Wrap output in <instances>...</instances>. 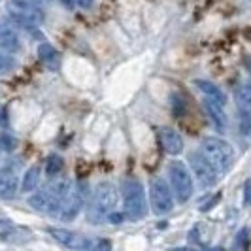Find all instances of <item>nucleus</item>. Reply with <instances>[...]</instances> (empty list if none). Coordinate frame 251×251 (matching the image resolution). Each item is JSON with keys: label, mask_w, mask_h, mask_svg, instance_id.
I'll use <instances>...</instances> for the list:
<instances>
[{"label": "nucleus", "mask_w": 251, "mask_h": 251, "mask_svg": "<svg viewBox=\"0 0 251 251\" xmlns=\"http://www.w3.org/2000/svg\"><path fill=\"white\" fill-rule=\"evenodd\" d=\"M53 238L57 240L59 244H63L64 248H70V250H95V242L83 238L81 234H75L68 228H57V226H50L48 228Z\"/></svg>", "instance_id": "nucleus-11"}, {"label": "nucleus", "mask_w": 251, "mask_h": 251, "mask_svg": "<svg viewBox=\"0 0 251 251\" xmlns=\"http://www.w3.org/2000/svg\"><path fill=\"white\" fill-rule=\"evenodd\" d=\"M212 163L217 174L223 176L226 174L232 164H234V150L232 146L225 142L223 138H217V136H206L201 142V150H199Z\"/></svg>", "instance_id": "nucleus-4"}, {"label": "nucleus", "mask_w": 251, "mask_h": 251, "mask_svg": "<svg viewBox=\"0 0 251 251\" xmlns=\"http://www.w3.org/2000/svg\"><path fill=\"white\" fill-rule=\"evenodd\" d=\"M0 125L8 126V115H6V108H0Z\"/></svg>", "instance_id": "nucleus-27"}, {"label": "nucleus", "mask_w": 251, "mask_h": 251, "mask_svg": "<svg viewBox=\"0 0 251 251\" xmlns=\"http://www.w3.org/2000/svg\"><path fill=\"white\" fill-rule=\"evenodd\" d=\"M61 4H64V6H68V8H74L75 4H74V0H59Z\"/></svg>", "instance_id": "nucleus-28"}, {"label": "nucleus", "mask_w": 251, "mask_h": 251, "mask_svg": "<svg viewBox=\"0 0 251 251\" xmlns=\"http://www.w3.org/2000/svg\"><path fill=\"white\" fill-rule=\"evenodd\" d=\"M0 50H6L13 53V51L21 50V38L13 30V26L0 23Z\"/></svg>", "instance_id": "nucleus-15"}, {"label": "nucleus", "mask_w": 251, "mask_h": 251, "mask_svg": "<svg viewBox=\"0 0 251 251\" xmlns=\"http://www.w3.org/2000/svg\"><path fill=\"white\" fill-rule=\"evenodd\" d=\"M0 148L6 151H12L15 148V140H12L8 134H0Z\"/></svg>", "instance_id": "nucleus-22"}, {"label": "nucleus", "mask_w": 251, "mask_h": 251, "mask_svg": "<svg viewBox=\"0 0 251 251\" xmlns=\"http://www.w3.org/2000/svg\"><path fill=\"white\" fill-rule=\"evenodd\" d=\"M193 85H197V89L201 91L204 97L214 99V100L221 102V104H226L225 93L217 87V85H214L212 81H206V79H195V81H193Z\"/></svg>", "instance_id": "nucleus-16"}, {"label": "nucleus", "mask_w": 251, "mask_h": 251, "mask_svg": "<svg viewBox=\"0 0 251 251\" xmlns=\"http://www.w3.org/2000/svg\"><path fill=\"white\" fill-rule=\"evenodd\" d=\"M42 6H46V4H50V2H53V0H38Z\"/></svg>", "instance_id": "nucleus-30"}, {"label": "nucleus", "mask_w": 251, "mask_h": 251, "mask_svg": "<svg viewBox=\"0 0 251 251\" xmlns=\"http://www.w3.org/2000/svg\"><path fill=\"white\" fill-rule=\"evenodd\" d=\"M63 168H64V161H63V157H59V155H50L48 161H46V166H44L46 174L50 177L59 176V174L63 172Z\"/></svg>", "instance_id": "nucleus-19"}, {"label": "nucleus", "mask_w": 251, "mask_h": 251, "mask_svg": "<svg viewBox=\"0 0 251 251\" xmlns=\"http://www.w3.org/2000/svg\"><path fill=\"white\" fill-rule=\"evenodd\" d=\"M204 110L208 113V117L212 119V123H214L215 128H217L219 132H223L226 128V125H228V119H226V113H225V104L214 100V99L204 97Z\"/></svg>", "instance_id": "nucleus-13"}, {"label": "nucleus", "mask_w": 251, "mask_h": 251, "mask_svg": "<svg viewBox=\"0 0 251 251\" xmlns=\"http://www.w3.org/2000/svg\"><path fill=\"white\" fill-rule=\"evenodd\" d=\"M40 179H42V168H40L38 164L30 166L25 172V176H23L21 191H23V193H32V191H36L38 185H40Z\"/></svg>", "instance_id": "nucleus-17"}, {"label": "nucleus", "mask_w": 251, "mask_h": 251, "mask_svg": "<svg viewBox=\"0 0 251 251\" xmlns=\"http://www.w3.org/2000/svg\"><path fill=\"white\" fill-rule=\"evenodd\" d=\"M157 138H159L161 150L168 155H179L183 151V138L172 126H161L157 130Z\"/></svg>", "instance_id": "nucleus-12"}, {"label": "nucleus", "mask_w": 251, "mask_h": 251, "mask_svg": "<svg viewBox=\"0 0 251 251\" xmlns=\"http://www.w3.org/2000/svg\"><path fill=\"white\" fill-rule=\"evenodd\" d=\"M123 195V214L128 221H140L148 214V199H146V189L142 181L136 177H126L121 185Z\"/></svg>", "instance_id": "nucleus-3"}, {"label": "nucleus", "mask_w": 251, "mask_h": 251, "mask_svg": "<svg viewBox=\"0 0 251 251\" xmlns=\"http://www.w3.org/2000/svg\"><path fill=\"white\" fill-rule=\"evenodd\" d=\"M10 21L25 30H34L44 21V6L38 0H10Z\"/></svg>", "instance_id": "nucleus-5"}, {"label": "nucleus", "mask_w": 251, "mask_h": 251, "mask_svg": "<svg viewBox=\"0 0 251 251\" xmlns=\"http://www.w3.org/2000/svg\"><path fill=\"white\" fill-rule=\"evenodd\" d=\"M236 102H238L240 112L251 119V83L240 85L236 91Z\"/></svg>", "instance_id": "nucleus-18"}, {"label": "nucleus", "mask_w": 251, "mask_h": 251, "mask_svg": "<svg viewBox=\"0 0 251 251\" xmlns=\"http://www.w3.org/2000/svg\"><path fill=\"white\" fill-rule=\"evenodd\" d=\"M185 110H187L185 100H183L181 97L174 95V97H172V112H174V115H176V117H181V115L185 113Z\"/></svg>", "instance_id": "nucleus-21"}, {"label": "nucleus", "mask_w": 251, "mask_h": 251, "mask_svg": "<svg viewBox=\"0 0 251 251\" xmlns=\"http://www.w3.org/2000/svg\"><path fill=\"white\" fill-rule=\"evenodd\" d=\"M174 201H176V197L172 193L170 183H166L163 177H155L150 183V206L153 214L164 215L172 212Z\"/></svg>", "instance_id": "nucleus-8"}, {"label": "nucleus", "mask_w": 251, "mask_h": 251, "mask_svg": "<svg viewBox=\"0 0 251 251\" xmlns=\"http://www.w3.org/2000/svg\"><path fill=\"white\" fill-rule=\"evenodd\" d=\"M19 168L21 161L10 159L8 163L0 168V199L12 201L19 193Z\"/></svg>", "instance_id": "nucleus-10"}, {"label": "nucleus", "mask_w": 251, "mask_h": 251, "mask_svg": "<svg viewBox=\"0 0 251 251\" xmlns=\"http://www.w3.org/2000/svg\"><path fill=\"white\" fill-rule=\"evenodd\" d=\"M74 185L72 177L68 176H53L40 189L38 193H32L28 197V206L36 212H44V214H57V210L61 208L63 201L68 197L70 189Z\"/></svg>", "instance_id": "nucleus-1"}, {"label": "nucleus", "mask_w": 251, "mask_h": 251, "mask_svg": "<svg viewBox=\"0 0 251 251\" xmlns=\"http://www.w3.org/2000/svg\"><path fill=\"white\" fill-rule=\"evenodd\" d=\"M89 201V183L85 181H77L72 185L70 189V193H68V197L63 201L61 204V208L57 210V217L61 219V221H72L77 217V214L85 208V204Z\"/></svg>", "instance_id": "nucleus-7"}, {"label": "nucleus", "mask_w": 251, "mask_h": 251, "mask_svg": "<svg viewBox=\"0 0 251 251\" xmlns=\"http://www.w3.org/2000/svg\"><path fill=\"white\" fill-rule=\"evenodd\" d=\"M119 201L117 187L112 181H100L97 187L93 189L91 199L87 201V221L93 225H100L108 221V215L115 212V206Z\"/></svg>", "instance_id": "nucleus-2"}, {"label": "nucleus", "mask_w": 251, "mask_h": 251, "mask_svg": "<svg viewBox=\"0 0 251 251\" xmlns=\"http://www.w3.org/2000/svg\"><path fill=\"white\" fill-rule=\"evenodd\" d=\"M244 204L251 206V177L246 179V183H244Z\"/></svg>", "instance_id": "nucleus-23"}, {"label": "nucleus", "mask_w": 251, "mask_h": 251, "mask_svg": "<svg viewBox=\"0 0 251 251\" xmlns=\"http://www.w3.org/2000/svg\"><path fill=\"white\" fill-rule=\"evenodd\" d=\"M123 219H126L123 212H121V214H119V212H112V214L108 215V221H110V223H113V225H119V223H123Z\"/></svg>", "instance_id": "nucleus-24"}, {"label": "nucleus", "mask_w": 251, "mask_h": 251, "mask_svg": "<svg viewBox=\"0 0 251 251\" xmlns=\"http://www.w3.org/2000/svg\"><path fill=\"white\" fill-rule=\"evenodd\" d=\"M246 66H248V72H250V75H251V57L246 61Z\"/></svg>", "instance_id": "nucleus-29"}, {"label": "nucleus", "mask_w": 251, "mask_h": 251, "mask_svg": "<svg viewBox=\"0 0 251 251\" xmlns=\"http://www.w3.org/2000/svg\"><path fill=\"white\" fill-rule=\"evenodd\" d=\"M189 166H191V172H193V176L197 177V181L201 183L204 189L208 187H214L215 183H217V179H219V174H217V170H215L212 163L202 155L201 151H195V153H191L189 155Z\"/></svg>", "instance_id": "nucleus-9"}, {"label": "nucleus", "mask_w": 251, "mask_h": 251, "mask_svg": "<svg viewBox=\"0 0 251 251\" xmlns=\"http://www.w3.org/2000/svg\"><path fill=\"white\" fill-rule=\"evenodd\" d=\"M15 59L10 51L6 50H0V74H8L10 70L15 68Z\"/></svg>", "instance_id": "nucleus-20"}, {"label": "nucleus", "mask_w": 251, "mask_h": 251, "mask_svg": "<svg viewBox=\"0 0 251 251\" xmlns=\"http://www.w3.org/2000/svg\"><path fill=\"white\" fill-rule=\"evenodd\" d=\"M0 151H2V148H0Z\"/></svg>", "instance_id": "nucleus-31"}, {"label": "nucleus", "mask_w": 251, "mask_h": 251, "mask_svg": "<svg viewBox=\"0 0 251 251\" xmlns=\"http://www.w3.org/2000/svg\"><path fill=\"white\" fill-rule=\"evenodd\" d=\"M74 4L77 8H83V10H89L93 6V0H74Z\"/></svg>", "instance_id": "nucleus-25"}, {"label": "nucleus", "mask_w": 251, "mask_h": 251, "mask_svg": "<svg viewBox=\"0 0 251 251\" xmlns=\"http://www.w3.org/2000/svg\"><path fill=\"white\" fill-rule=\"evenodd\" d=\"M38 57H40L42 64H44L48 70H51V72L59 70V66H61V53L55 50L51 44H48V42L40 44V46H38Z\"/></svg>", "instance_id": "nucleus-14"}, {"label": "nucleus", "mask_w": 251, "mask_h": 251, "mask_svg": "<svg viewBox=\"0 0 251 251\" xmlns=\"http://www.w3.org/2000/svg\"><path fill=\"white\" fill-rule=\"evenodd\" d=\"M168 181L179 204H185L193 197V176L183 161H172L168 164Z\"/></svg>", "instance_id": "nucleus-6"}, {"label": "nucleus", "mask_w": 251, "mask_h": 251, "mask_svg": "<svg viewBox=\"0 0 251 251\" xmlns=\"http://www.w3.org/2000/svg\"><path fill=\"white\" fill-rule=\"evenodd\" d=\"M217 201H219V195H215V197H214V199H212V201H210V202H206V204L202 206L201 210H202V212H206V210H210V208H214V204H215V202H217Z\"/></svg>", "instance_id": "nucleus-26"}]
</instances>
